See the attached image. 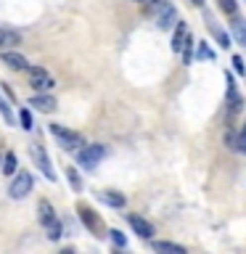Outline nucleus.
<instances>
[{
  "label": "nucleus",
  "instance_id": "obj_1",
  "mask_svg": "<svg viewBox=\"0 0 246 254\" xmlns=\"http://www.w3.org/2000/svg\"><path fill=\"white\" fill-rule=\"evenodd\" d=\"M51 132H53V138L61 143V148L69 151V154H77V151L85 146V138H82V135H79V132H71V130H66V127H61V125H51Z\"/></svg>",
  "mask_w": 246,
  "mask_h": 254
},
{
  "label": "nucleus",
  "instance_id": "obj_2",
  "mask_svg": "<svg viewBox=\"0 0 246 254\" xmlns=\"http://www.w3.org/2000/svg\"><path fill=\"white\" fill-rule=\"evenodd\" d=\"M106 154H109V151H106V146H101V143H95V146H82L77 151V162L82 164L87 172H93Z\"/></svg>",
  "mask_w": 246,
  "mask_h": 254
},
{
  "label": "nucleus",
  "instance_id": "obj_3",
  "mask_svg": "<svg viewBox=\"0 0 246 254\" xmlns=\"http://www.w3.org/2000/svg\"><path fill=\"white\" fill-rule=\"evenodd\" d=\"M29 156L35 159V164L40 167V170H43V175L51 183H56L59 180V175H56V170H53V164H51V159H48V154H45V148L40 146V143L35 140V143H29Z\"/></svg>",
  "mask_w": 246,
  "mask_h": 254
},
{
  "label": "nucleus",
  "instance_id": "obj_4",
  "mask_svg": "<svg viewBox=\"0 0 246 254\" xmlns=\"http://www.w3.org/2000/svg\"><path fill=\"white\" fill-rule=\"evenodd\" d=\"M77 214H79V220H82V225H85V228H90L95 236H106L101 217H98V214H95L87 204H77Z\"/></svg>",
  "mask_w": 246,
  "mask_h": 254
},
{
  "label": "nucleus",
  "instance_id": "obj_5",
  "mask_svg": "<svg viewBox=\"0 0 246 254\" xmlns=\"http://www.w3.org/2000/svg\"><path fill=\"white\" fill-rule=\"evenodd\" d=\"M27 71H29V85L35 87V90H40V93H48L56 85L53 79H51V74H48L43 66H29Z\"/></svg>",
  "mask_w": 246,
  "mask_h": 254
},
{
  "label": "nucleus",
  "instance_id": "obj_6",
  "mask_svg": "<svg viewBox=\"0 0 246 254\" xmlns=\"http://www.w3.org/2000/svg\"><path fill=\"white\" fill-rule=\"evenodd\" d=\"M29 190H32V175L21 172V175H16V180L11 183L8 193H11V198H24V196H29Z\"/></svg>",
  "mask_w": 246,
  "mask_h": 254
},
{
  "label": "nucleus",
  "instance_id": "obj_7",
  "mask_svg": "<svg viewBox=\"0 0 246 254\" xmlns=\"http://www.w3.org/2000/svg\"><path fill=\"white\" fill-rule=\"evenodd\" d=\"M127 222H130L132 230H135V233H138L140 238H151V236H154V228H151V222L143 220V217H138V214H127Z\"/></svg>",
  "mask_w": 246,
  "mask_h": 254
},
{
  "label": "nucleus",
  "instance_id": "obj_8",
  "mask_svg": "<svg viewBox=\"0 0 246 254\" xmlns=\"http://www.w3.org/2000/svg\"><path fill=\"white\" fill-rule=\"evenodd\" d=\"M0 61H3L5 66L16 69V71H27V69H29V61L24 59L21 53H3V56H0Z\"/></svg>",
  "mask_w": 246,
  "mask_h": 254
},
{
  "label": "nucleus",
  "instance_id": "obj_9",
  "mask_svg": "<svg viewBox=\"0 0 246 254\" xmlns=\"http://www.w3.org/2000/svg\"><path fill=\"white\" fill-rule=\"evenodd\" d=\"M29 106H35L43 114H51V111H56V98H51V95H35V98H29Z\"/></svg>",
  "mask_w": 246,
  "mask_h": 254
},
{
  "label": "nucleus",
  "instance_id": "obj_10",
  "mask_svg": "<svg viewBox=\"0 0 246 254\" xmlns=\"http://www.w3.org/2000/svg\"><path fill=\"white\" fill-rule=\"evenodd\" d=\"M185 37H188L185 21H175V35H172V51H175V53L183 51V43H185Z\"/></svg>",
  "mask_w": 246,
  "mask_h": 254
},
{
  "label": "nucleus",
  "instance_id": "obj_11",
  "mask_svg": "<svg viewBox=\"0 0 246 254\" xmlns=\"http://www.w3.org/2000/svg\"><path fill=\"white\" fill-rule=\"evenodd\" d=\"M230 32H233V40H236V43L246 48V19L236 16V19L230 21Z\"/></svg>",
  "mask_w": 246,
  "mask_h": 254
},
{
  "label": "nucleus",
  "instance_id": "obj_12",
  "mask_svg": "<svg viewBox=\"0 0 246 254\" xmlns=\"http://www.w3.org/2000/svg\"><path fill=\"white\" fill-rule=\"evenodd\" d=\"M37 217H40V225H45V228L56 220V212H53L51 201H45V198H43V201L37 204Z\"/></svg>",
  "mask_w": 246,
  "mask_h": 254
},
{
  "label": "nucleus",
  "instance_id": "obj_13",
  "mask_svg": "<svg viewBox=\"0 0 246 254\" xmlns=\"http://www.w3.org/2000/svg\"><path fill=\"white\" fill-rule=\"evenodd\" d=\"M159 29H170L172 24H175V5L170 3H162V8H159Z\"/></svg>",
  "mask_w": 246,
  "mask_h": 254
},
{
  "label": "nucleus",
  "instance_id": "obj_14",
  "mask_svg": "<svg viewBox=\"0 0 246 254\" xmlns=\"http://www.w3.org/2000/svg\"><path fill=\"white\" fill-rule=\"evenodd\" d=\"M21 43V35L16 29H3L0 27V48H13Z\"/></svg>",
  "mask_w": 246,
  "mask_h": 254
},
{
  "label": "nucleus",
  "instance_id": "obj_15",
  "mask_svg": "<svg viewBox=\"0 0 246 254\" xmlns=\"http://www.w3.org/2000/svg\"><path fill=\"white\" fill-rule=\"evenodd\" d=\"M154 249H156V252H170V254H185V246L172 244V241H156Z\"/></svg>",
  "mask_w": 246,
  "mask_h": 254
},
{
  "label": "nucleus",
  "instance_id": "obj_16",
  "mask_svg": "<svg viewBox=\"0 0 246 254\" xmlns=\"http://www.w3.org/2000/svg\"><path fill=\"white\" fill-rule=\"evenodd\" d=\"M101 198H103L106 204L117 206V209H122V206H124V196H122V193H117V190H103Z\"/></svg>",
  "mask_w": 246,
  "mask_h": 254
},
{
  "label": "nucleus",
  "instance_id": "obj_17",
  "mask_svg": "<svg viewBox=\"0 0 246 254\" xmlns=\"http://www.w3.org/2000/svg\"><path fill=\"white\" fill-rule=\"evenodd\" d=\"M16 172V156L8 151V154L3 156V175H13Z\"/></svg>",
  "mask_w": 246,
  "mask_h": 254
},
{
  "label": "nucleus",
  "instance_id": "obj_18",
  "mask_svg": "<svg viewBox=\"0 0 246 254\" xmlns=\"http://www.w3.org/2000/svg\"><path fill=\"white\" fill-rule=\"evenodd\" d=\"M66 178H69V183H71V188H74V190L82 188V183H79V175H77L74 167H66Z\"/></svg>",
  "mask_w": 246,
  "mask_h": 254
},
{
  "label": "nucleus",
  "instance_id": "obj_19",
  "mask_svg": "<svg viewBox=\"0 0 246 254\" xmlns=\"http://www.w3.org/2000/svg\"><path fill=\"white\" fill-rule=\"evenodd\" d=\"M19 122H21V130H32V114L27 109H21V114H19Z\"/></svg>",
  "mask_w": 246,
  "mask_h": 254
},
{
  "label": "nucleus",
  "instance_id": "obj_20",
  "mask_svg": "<svg viewBox=\"0 0 246 254\" xmlns=\"http://www.w3.org/2000/svg\"><path fill=\"white\" fill-rule=\"evenodd\" d=\"M236 151L238 154H246V125L241 127V135H238V140H236Z\"/></svg>",
  "mask_w": 246,
  "mask_h": 254
},
{
  "label": "nucleus",
  "instance_id": "obj_21",
  "mask_svg": "<svg viewBox=\"0 0 246 254\" xmlns=\"http://www.w3.org/2000/svg\"><path fill=\"white\" fill-rule=\"evenodd\" d=\"M0 114H3V119H5L8 125H13V114H11V106H8V103H5L3 98H0Z\"/></svg>",
  "mask_w": 246,
  "mask_h": 254
},
{
  "label": "nucleus",
  "instance_id": "obj_22",
  "mask_svg": "<svg viewBox=\"0 0 246 254\" xmlns=\"http://www.w3.org/2000/svg\"><path fill=\"white\" fill-rule=\"evenodd\" d=\"M220 8H222L225 13H230V16H233V13L238 11V3H236V0H220Z\"/></svg>",
  "mask_w": 246,
  "mask_h": 254
},
{
  "label": "nucleus",
  "instance_id": "obj_23",
  "mask_svg": "<svg viewBox=\"0 0 246 254\" xmlns=\"http://www.w3.org/2000/svg\"><path fill=\"white\" fill-rule=\"evenodd\" d=\"M209 29L214 32V35H217V40H220V45H222V48H230V40H228L225 32H220L217 27H212V21H209Z\"/></svg>",
  "mask_w": 246,
  "mask_h": 254
},
{
  "label": "nucleus",
  "instance_id": "obj_24",
  "mask_svg": "<svg viewBox=\"0 0 246 254\" xmlns=\"http://www.w3.org/2000/svg\"><path fill=\"white\" fill-rule=\"evenodd\" d=\"M48 238H53V241H56V238H61V225H59L56 220L48 225Z\"/></svg>",
  "mask_w": 246,
  "mask_h": 254
},
{
  "label": "nucleus",
  "instance_id": "obj_25",
  "mask_svg": "<svg viewBox=\"0 0 246 254\" xmlns=\"http://www.w3.org/2000/svg\"><path fill=\"white\" fill-rule=\"evenodd\" d=\"M109 236H111V241H114L117 246H127V238H124V233H119V230H109Z\"/></svg>",
  "mask_w": 246,
  "mask_h": 254
},
{
  "label": "nucleus",
  "instance_id": "obj_26",
  "mask_svg": "<svg viewBox=\"0 0 246 254\" xmlns=\"http://www.w3.org/2000/svg\"><path fill=\"white\" fill-rule=\"evenodd\" d=\"M196 59H201V61H204V59H212V61H214V51H209V48L201 43V48H198V56H196Z\"/></svg>",
  "mask_w": 246,
  "mask_h": 254
},
{
  "label": "nucleus",
  "instance_id": "obj_27",
  "mask_svg": "<svg viewBox=\"0 0 246 254\" xmlns=\"http://www.w3.org/2000/svg\"><path fill=\"white\" fill-rule=\"evenodd\" d=\"M233 69L238 71V74H244V71H246V66H244V59H241V56H233Z\"/></svg>",
  "mask_w": 246,
  "mask_h": 254
},
{
  "label": "nucleus",
  "instance_id": "obj_28",
  "mask_svg": "<svg viewBox=\"0 0 246 254\" xmlns=\"http://www.w3.org/2000/svg\"><path fill=\"white\" fill-rule=\"evenodd\" d=\"M190 3H193L196 8H204V0H190Z\"/></svg>",
  "mask_w": 246,
  "mask_h": 254
},
{
  "label": "nucleus",
  "instance_id": "obj_29",
  "mask_svg": "<svg viewBox=\"0 0 246 254\" xmlns=\"http://www.w3.org/2000/svg\"><path fill=\"white\" fill-rule=\"evenodd\" d=\"M135 3H146V0H135Z\"/></svg>",
  "mask_w": 246,
  "mask_h": 254
}]
</instances>
